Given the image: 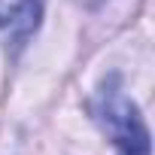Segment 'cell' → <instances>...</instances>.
I'll list each match as a JSON object with an SVG mask.
<instances>
[{"label":"cell","instance_id":"7a4b0ae2","mask_svg":"<svg viewBox=\"0 0 155 155\" xmlns=\"http://www.w3.org/2000/svg\"><path fill=\"white\" fill-rule=\"evenodd\" d=\"M46 0H0V40L6 52L18 55L43 21Z\"/></svg>","mask_w":155,"mask_h":155},{"label":"cell","instance_id":"6da1fadb","mask_svg":"<svg viewBox=\"0 0 155 155\" xmlns=\"http://www.w3.org/2000/svg\"><path fill=\"white\" fill-rule=\"evenodd\" d=\"M91 113L104 134L113 140L116 155H149V131L143 125L137 104L125 94L119 73H110L104 79L91 101Z\"/></svg>","mask_w":155,"mask_h":155}]
</instances>
